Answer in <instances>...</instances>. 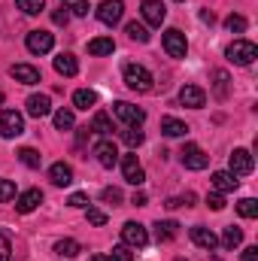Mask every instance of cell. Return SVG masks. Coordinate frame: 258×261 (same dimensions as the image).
Wrapping results in <instances>:
<instances>
[{"label":"cell","instance_id":"1","mask_svg":"<svg viewBox=\"0 0 258 261\" xmlns=\"http://www.w3.org/2000/svg\"><path fill=\"white\" fill-rule=\"evenodd\" d=\"M122 76H125V85H128L131 91H137V94H149L152 91V82L155 79H152V73L143 64H125Z\"/></svg>","mask_w":258,"mask_h":261},{"label":"cell","instance_id":"2","mask_svg":"<svg viewBox=\"0 0 258 261\" xmlns=\"http://www.w3.org/2000/svg\"><path fill=\"white\" fill-rule=\"evenodd\" d=\"M225 55H228V61H234V64L249 67L258 58V46L252 40H234V43L225 49Z\"/></svg>","mask_w":258,"mask_h":261},{"label":"cell","instance_id":"3","mask_svg":"<svg viewBox=\"0 0 258 261\" xmlns=\"http://www.w3.org/2000/svg\"><path fill=\"white\" fill-rule=\"evenodd\" d=\"M113 116H116V119H122L128 128H140V125L146 122V113H143L140 107L128 103V100H116V103H113Z\"/></svg>","mask_w":258,"mask_h":261},{"label":"cell","instance_id":"4","mask_svg":"<svg viewBox=\"0 0 258 261\" xmlns=\"http://www.w3.org/2000/svg\"><path fill=\"white\" fill-rule=\"evenodd\" d=\"M179 161H183V167H186V170H203V167L210 164V155H207L200 146L186 143V146H183V152H179Z\"/></svg>","mask_w":258,"mask_h":261},{"label":"cell","instance_id":"5","mask_svg":"<svg viewBox=\"0 0 258 261\" xmlns=\"http://www.w3.org/2000/svg\"><path fill=\"white\" fill-rule=\"evenodd\" d=\"M161 43H164V52H167L170 58H186V52H189V43H186V34H183V31H176V28H170V31H164V37H161Z\"/></svg>","mask_w":258,"mask_h":261},{"label":"cell","instance_id":"6","mask_svg":"<svg viewBox=\"0 0 258 261\" xmlns=\"http://www.w3.org/2000/svg\"><path fill=\"white\" fill-rule=\"evenodd\" d=\"M24 46H28L31 55H46L55 46V34H49V31H31L28 40H24Z\"/></svg>","mask_w":258,"mask_h":261},{"label":"cell","instance_id":"7","mask_svg":"<svg viewBox=\"0 0 258 261\" xmlns=\"http://www.w3.org/2000/svg\"><path fill=\"white\" fill-rule=\"evenodd\" d=\"M0 134H3L6 140L24 134V116L15 113V110H3V113H0Z\"/></svg>","mask_w":258,"mask_h":261},{"label":"cell","instance_id":"8","mask_svg":"<svg viewBox=\"0 0 258 261\" xmlns=\"http://www.w3.org/2000/svg\"><path fill=\"white\" fill-rule=\"evenodd\" d=\"M94 158H97L100 167L113 170V167L119 164V146H116L113 140H97V146H94Z\"/></svg>","mask_w":258,"mask_h":261},{"label":"cell","instance_id":"9","mask_svg":"<svg viewBox=\"0 0 258 261\" xmlns=\"http://www.w3.org/2000/svg\"><path fill=\"white\" fill-rule=\"evenodd\" d=\"M228 167H231L234 176H246V173H252V167H255L252 152H249V149H234V152L228 155Z\"/></svg>","mask_w":258,"mask_h":261},{"label":"cell","instance_id":"10","mask_svg":"<svg viewBox=\"0 0 258 261\" xmlns=\"http://www.w3.org/2000/svg\"><path fill=\"white\" fill-rule=\"evenodd\" d=\"M122 15H125V3H122V0H100V6H97V18H100L107 28L119 24Z\"/></svg>","mask_w":258,"mask_h":261},{"label":"cell","instance_id":"11","mask_svg":"<svg viewBox=\"0 0 258 261\" xmlns=\"http://www.w3.org/2000/svg\"><path fill=\"white\" fill-rule=\"evenodd\" d=\"M122 240H125V246H131V249H143V246L149 243V231H146L140 222H125Z\"/></svg>","mask_w":258,"mask_h":261},{"label":"cell","instance_id":"12","mask_svg":"<svg viewBox=\"0 0 258 261\" xmlns=\"http://www.w3.org/2000/svg\"><path fill=\"white\" fill-rule=\"evenodd\" d=\"M140 9H143L146 24H152V28H161V21L167 18V6H164L161 0H143Z\"/></svg>","mask_w":258,"mask_h":261},{"label":"cell","instance_id":"13","mask_svg":"<svg viewBox=\"0 0 258 261\" xmlns=\"http://www.w3.org/2000/svg\"><path fill=\"white\" fill-rule=\"evenodd\" d=\"M122 173H125V179H128L131 186H143L146 182V170L137 161V155H125L122 158Z\"/></svg>","mask_w":258,"mask_h":261},{"label":"cell","instance_id":"14","mask_svg":"<svg viewBox=\"0 0 258 261\" xmlns=\"http://www.w3.org/2000/svg\"><path fill=\"white\" fill-rule=\"evenodd\" d=\"M179 103L189 107V110H200V107L207 103V91L197 88V85H186V88L179 91Z\"/></svg>","mask_w":258,"mask_h":261},{"label":"cell","instance_id":"15","mask_svg":"<svg viewBox=\"0 0 258 261\" xmlns=\"http://www.w3.org/2000/svg\"><path fill=\"white\" fill-rule=\"evenodd\" d=\"M49 113H52V97H49V94H31V97H28V116L43 119V116H49Z\"/></svg>","mask_w":258,"mask_h":261},{"label":"cell","instance_id":"16","mask_svg":"<svg viewBox=\"0 0 258 261\" xmlns=\"http://www.w3.org/2000/svg\"><path fill=\"white\" fill-rule=\"evenodd\" d=\"M9 76L15 82H21V85H37L40 82V70L31 67V64H12L9 67Z\"/></svg>","mask_w":258,"mask_h":261},{"label":"cell","instance_id":"17","mask_svg":"<svg viewBox=\"0 0 258 261\" xmlns=\"http://www.w3.org/2000/svg\"><path fill=\"white\" fill-rule=\"evenodd\" d=\"M192 240H194V246H200V249H207V252H213V249L219 246V237H216L210 228H203V225H194L192 228Z\"/></svg>","mask_w":258,"mask_h":261},{"label":"cell","instance_id":"18","mask_svg":"<svg viewBox=\"0 0 258 261\" xmlns=\"http://www.w3.org/2000/svg\"><path fill=\"white\" fill-rule=\"evenodd\" d=\"M40 203H43V192H40V189H28V192H21V195H18L15 210H18V213H34Z\"/></svg>","mask_w":258,"mask_h":261},{"label":"cell","instance_id":"19","mask_svg":"<svg viewBox=\"0 0 258 261\" xmlns=\"http://www.w3.org/2000/svg\"><path fill=\"white\" fill-rule=\"evenodd\" d=\"M213 189H216L219 195H228V192L237 189V176L228 173V170H216V173H213Z\"/></svg>","mask_w":258,"mask_h":261},{"label":"cell","instance_id":"20","mask_svg":"<svg viewBox=\"0 0 258 261\" xmlns=\"http://www.w3.org/2000/svg\"><path fill=\"white\" fill-rule=\"evenodd\" d=\"M49 179H52L55 186H70V182H73V167L64 164V161L52 164V167H49Z\"/></svg>","mask_w":258,"mask_h":261},{"label":"cell","instance_id":"21","mask_svg":"<svg viewBox=\"0 0 258 261\" xmlns=\"http://www.w3.org/2000/svg\"><path fill=\"white\" fill-rule=\"evenodd\" d=\"M116 52V40L113 37H94L91 43H88V55H113Z\"/></svg>","mask_w":258,"mask_h":261},{"label":"cell","instance_id":"22","mask_svg":"<svg viewBox=\"0 0 258 261\" xmlns=\"http://www.w3.org/2000/svg\"><path fill=\"white\" fill-rule=\"evenodd\" d=\"M176 234H179V225H176L173 219H167V222H155V240H158V243H170Z\"/></svg>","mask_w":258,"mask_h":261},{"label":"cell","instance_id":"23","mask_svg":"<svg viewBox=\"0 0 258 261\" xmlns=\"http://www.w3.org/2000/svg\"><path fill=\"white\" fill-rule=\"evenodd\" d=\"M55 70H58L61 76H76V73H79V61H76L70 52H61V55L55 58Z\"/></svg>","mask_w":258,"mask_h":261},{"label":"cell","instance_id":"24","mask_svg":"<svg viewBox=\"0 0 258 261\" xmlns=\"http://www.w3.org/2000/svg\"><path fill=\"white\" fill-rule=\"evenodd\" d=\"M161 134H167V137H186L189 125L179 122V119H173V116H167V119H161Z\"/></svg>","mask_w":258,"mask_h":261},{"label":"cell","instance_id":"25","mask_svg":"<svg viewBox=\"0 0 258 261\" xmlns=\"http://www.w3.org/2000/svg\"><path fill=\"white\" fill-rule=\"evenodd\" d=\"M228 73L225 70H213V94L219 97V100H225L228 97Z\"/></svg>","mask_w":258,"mask_h":261},{"label":"cell","instance_id":"26","mask_svg":"<svg viewBox=\"0 0 258 261\" xmlns=\"http://www.w3.org/2000/svg\"><path fill=\"white\" fill-rule=\"evenodd\" d=\"M97 103V94L91 91V88H79L76 94H73V107L76 110H88V107H94Z\"/></svg>","mask_w":258,"mask_h":261},{"label":"cell","instance_id":"27","mask_svg":"<svg viewBox=\"0 0 258 261\" xmlns=\"http://www.w3.org/2000/svg\"><path fill=\"white\" fill-rule=\"evenodd\" d=\"M18 161H21L24 167H31V170H37V167H40V161H43V155H40L37 149H31V146H24V149H18Z\"/></svg>","mask_w":258,"mask_h":261},{"label":"cell","instance_id":"28","mask_svg":"<svg viewBox=\"0 0 258 261\" xmlns=\"http://www.w3.org/2000/svg\"><path fill=\"white\" fill-rule=\"evenodd\" d=\"M55 252H58L61 258H76V255L82 252V246H79L76 240H70V237H67V240H58V243H55Z\"/></svg>","mask_w":258,"mask_h":261},{"label":"cell","instance_id":"29","mask_svg":"<svg viewBox=\"0 0 258 261\" xmlns=\"http://www.w3.org/2000/svg\"><path fill=\"white\" fill-rule=\"evenodd\" d=\"M125 34H128L134 43H149V31H146V24H140V21H128Z\"/></svg>","mask_w":258,"mask_h":261},{"label":"cell","instance_id":"30","mask_svg":"<svg viewBox=\"0 0 258 261\" xmlns=\"http://www.w3.org/2000/svg\"><path fill=\"white\" fill-rule=\"evenodd\" d=\"M222 243H225V249H237L240 243H243V231L240 228H225V234H222Z\"/></svg>","mask_w":258,"mask_h":261},{"label":"cell","instance_id":"31","mask_svg":"<svg viewBox=\"0 0 258 261\" xmlns=\"http://www.w3.org/2000/svg\"><path fill=\"white\" fill-rule=\"evenodd\" d=\"M91 130H97V134H113V119H110L107 113H94V119H91Z\"/></svg>","mask_w":258,"mask_h":261},{"label":"cell","instance_id":"32","mask_svg":"<svg viewBox=\"0 0 258 261\" xmlns=\"http://www.w3.org/2000/svg\"><path fill=\"white\" fill-rule=\"evenodd\" d=\"M237 213H240L243 219H255L258 216V200L255 197H243V200L237 203Z\"/></svg>","mask_w":258,"mask_h":261},{"label":"cell","instance_id":"33","mask_svg":"<svg viewBox=\"0 0 258 261\" xmlns=\"http://www.w3.org/2000/svg\"><path fill=\"white\" fill-rule=\"evenodd\" d=\"M15 3H18V9L24 15H40L46 9V0H15Z\"/></svg>","mask_w":258,"mask_h":261},{"label":"cell","instance_id":"34","mask_svg":"<svg viewBox=\"0 0 258 261\" xmlns=\"http://www.w3.org/2000/svg\"><path fill=\"white\" fill-rule=\"evenodd\" d=\"M61 6L70 9L73 15H79V18H82V15H88V0H61Z\"/></svg>","mask_w":258,"mask_h":261},{"label":"cell","instance_id":"35","mask_svg":"<svg viewBox=\"0 0 258 261\" xmlns=\"http://www.w3.org/2000/svg\"><path fill=\"white\" fill-rule=\"evenodd\" d=\"M85 219H88V225H107V213L104 210H97V206H85Z\"/></svg>","mask_w":258,"mask_h":261},{"label":"cell","instance_id":"36","mask_svg":"<svg viewBox=\"0 0 258 261\" xmlns=\"http://www.w3.org/2000/svg\"><path fill=\"white\" fill-rule=\"evenodd\" d=\"M55 128L58 130L73 128V113H70V110H58V113H55Z\"/></svg>","mask_w":258,"mask_h":261},{"label":"cell","instance_id":"37","mask_svg":"<svg viewBox=\"0 0 258 261\" xmlns=\"http://www.w3.org/2000/svg\"><path fill=\"white\" fill-rule=\"evenodd\" d=\"M225 28H228L231 34H243V31H246V18H243V15H228V18H225Z\"/></svg>","mask_w":258,"mask_h":261},{"label":"cell","instance_id":"38","mask_svg":"<svg viewBox=\"0 0 258 261\" xmlns=\"http://www.w3.org/2000/svg\"><path fill=\"white\" fill-rule=\"evenodd\" d=\"M122 140L128 143L131 149H137V146L143 143V130H140V128H128V130H122Z\"/></svg>","mask_w":258,"mask_h":261},{"label":"cell","instance_id":"39","mask_svg":"<svg viewBox=\"0 0 258 261\" xmlns=\"http://www.w3.org/2000/svg\"><path fill=\"white\" fill-rule=\"evenodd\" d=\"M67 206H73V210H85V206H88V195H82V192H73V195L67 197Z\"/></svg>","mask_w":258,"mask_h":261},{"label":"cell","instance_id":"40","mask_svg":"<svg viewBox=\"0 0 258 261\" xmlns=\"http://www.w3.org/2000/svg\"><path fill=\"white\" fill-rule=\"evenodd\" d=\"M15 197V186L9 182V179H0V203H6V200H12Z\"/></svg>","mask_w":258,"mask_h":261},{"label":"cell","instance_id":"41","mask_svg":"<svg viewBox=\"0 0 258 261\" xmlns=\"http://www.w3.org/2000/svg\"><path fill=\"white\" fill-rule=\"evenodd\" d=\"M110 258H113V261H134V252H131V246L122 243V246H116V249H113V255H110Z\"/></svg>","mask_w":258,"mask_h":261},{"label":"cell","instance_id":"42","mask_svg":"<svg viewBox=\"0 0 258 261\" xmlns=\"http://www.w3.org/2000/svg\"><path fill=\"white\" fill-rule=\"evenodd\" d=\"M100 197H104V203H113V206H119V203H122V192H119V189H104Z\"/></svg>","mask_w":258,"mask_h":261},{"label":"cell","instance_id":"43","mask_svg":"<svg viewBox=\"0 0 258 261\" xmlns=\"http://www.w3.org/2000/svg\"><path fill=\"white\" fill-rule=\"evenodd\" d=\"M207 206H210V210H216V213H219V210H225V195H219V192L207 195Z\"/></svg>","mask_w":258,"mask_h":261},{"label":"cell","instance_id":"44","mask_svg":"<svg viewBox=\"0 0 258 261\" xmlns=\"http://www.w3.org/2000/svg\"><path fill=\"white\" fill-rule=\"evenodd\" d=\"M12 258V246L6 240V234H0V261H9Z\"/></svg>","mask_w":258,"mask_h":261},{"label":"cell","instance_id":"45","mask_svg":"<svg viewBox=\"0 0 258 261\" xmlns=\"http://www.w3.org/2000/svg\"><path fill=\"white\" fill-rule=\"evenodd\" d=\"M52 21H55V24H67V21H70V12H67L64 6H61V9L52 15Z\"/></svg>","mask_w":258,"mask_h":261},{"label":"cell","instance_id":"46","mask_svg":"<svg viewBox=\"0 0 258 261\" xmlns=\"http://www.w3.org/2000/svg\"><path fill=\"white\" fill-rule=\"evenodd\" d=\"M243 261H258V246H246L243 249Z\"/></svg>","mask_w":258,"mask_h":261},{"label":"cell","instance_id":"47","mask_svg":"<svg viewBox=\"0 0 258 261\" xmlns=\"http://www.w3.org/2000/svg\"><path fill=\"white\" fill-rule=\"evenodd\" d=\"M131 203H134V206H146V195H143V192H134Z\"/></svg>","mask_w":258,"mask_h":261},{"label":"cell","instance_id":"48","mask_svg":"<svg viewBox=\"0 0 258 261\" xmlns=\"http://www.w3.org/2000/svg\"><path fill=\"white\" fill-rule=\"evenodd\" d=\"M179 206H194V195L192 192H186V195L179 197Z\"/></svg>","mask_w":258,"mask_h":261},{"label":"cell","instance_id":"49","mask_svg":"<svg viewBox=\"0 0 258 261\" xmlns=\"http://www.w3.org/2000/svg\"><path fill=\"white\" fill-rule=\"evenodd\" d=\"M88 137H91V128H79V134H76V140H79V143H85Z\"/></svg>","mask_w":258,"mask_h":261},{"label":"cell","instance_id":"50","mask_svg":"<svg viewBox=\"0 0 258 261\" xmlns=\"http://www.w3.org/2000/svg\"><path fill=\"white\" fill-rule=\"evenodd\" d=\"M200 18H203V21H210V24H213V21H216V15H213V12H210V9H203V12H200Z\"/></svg>","mask_w":258,"mask_h":261},{"label":"cell","instance_id":"51","mask_svg":"<svg viewBox=\"0 0 258 261\" xmlns=\"http://www.w3.org/2000/svg\"><path fill=\"white\" fill-rule=\"evenodd\" d=\"M88 261H113V258H110V255H91Z\"/></svg>","mask_w":258,"mask_h":261},{"label":"cell","instance_id":"52","mask_svg":"<svg viewBox=\"0 0 258 261\" xmlns=\"http://www.w3.org/2000/svg\"><path fill=\"white\" fill-rule=\"evenodd\" d=\"M3 100H6V94H3V91H0V103H3Z\"/></svg>","mask_w":258,"mask_h":261},{"label":"cell","instance_id":"53","mask_svg":"<svg viewBox=\"0 0 258 261\" xmlns=\"http://www.w3.org/2000/svg\"><path fill=\"white\" fill-rule=\"evenodd\" d=\"M176 261H186V258H176Z\"/></svg>","mask_w":258,"mask_h":261},{"label":"cell","instance_id":"54","mask_svg":"<svg viewBox=\"0 0 258 261\" xmlns=\"http://www.w3.org/2000/svg\"><path fill=\"white\" fill-rule=\"evenodd\" d=\"M176 3H183V0H176Z\"/></svg>","mask_w":258,"mask_h":261}]
</instances>
